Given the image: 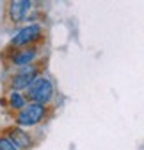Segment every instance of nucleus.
I'll use <instances>...</instances> for the list:
<instances>
[{"mask_svg":"<svg viewBox=\"0 0 144 150\" xmlns=\"http://www.w3.org/2000/svg\"><path fill=\"white\" fill-rule=\"evenodd\" d=\"M45 59V45H30V47H6L2 52L4 66L9 70L23 68Z\"/></svg>","mask_w":144,"mask_h":150,"instance_id":"f257e3e1","label":"nucleus"},{"mask_svg":"<svg viewBox=\"0 0 144 150\" xmlns=\"http://www.w3.org/2000/svg\"><path fill=\"white\" fill-rule=\"evenodd\" d=\"M34 11H36V0H6L4 20L16 29L29 22Z\"/></svg>","mask_w":144,"mask_h":150,"instance_id":"423d86ee","label":"nucleus"},{"mask_svg":"<svg viewBox=\"0 0 144 150\" xmlns=\"http://www.w3.org/2000/svg\"><path fill=\"white\" fill-rule=\"evenodd\" d=\"M0 150H16V146L11 143V139L4 134V130L0 129Z\"/></svg>","mask_w":144,"mask_h":150,"instance_id":"1a4fd4ad","label":"nucleus"},{"mask_svg":"<svg viewBox=\"0 0 144 150\" xmlns=\"http://www.w3.org/2000/svg\"><path fill=\"white\" fill-rule=\"evenodd\" d=\"M52 111L53 105H43V104H36L29 102L22 111H18L13 115V123L22 127V129H36L43 123H46L52 118Z\"/></svg>","mask_w":144,"mask_h":150,"instance_id":"7ed1b4c3","label":"nucleus"},{"mask_svg":"<svg viewBox=\"0 0 144 150\" xmlns=\"http://www.w3.org/2000/svg\"><path fill=\"white\" fill-rule=\"evenodd\" d=\"M46 59H41L34 64L23 66V68H16V70H9L6 79H4V86L6 89H16V91H27V88L39 77L41 73L46 71Z\"/></svg>","mask_w":144,"mask_h":150,"instance_id":"f03ea898","label":"nucleus"},{"mask_svg":"<svg viewBox=\"0 0 144 150\" xmlns=\"http://www.w3.org/2000/svg\"><path fill=\"white\" fill-rule=\"evenodd\" d=\"M29 102L43 104V105H53V100L57 97V86L50 73H41L25 91Z\"/></svg>","mask_w":144,"mask_h":150,"instance_id":"39448f33","label":"nucleus"},{"mask_svg":"<svg viewBox=\"0 0 144 150\" xmlns=\"http://www.w3.org/2000/svg\"><path fill=\"white\" fill-rule=\"evenodd\" d=\"M4 134L11 139V143L16 146V150H32L36 146L34 136H30V132L27 129H22L18 125H6L4 129Z\"/></svg>","mask_w":144,"mask_h":150,"instance_id":"0eeeda50","label":"nucleus"},{"mask_svg":"<svg viewBox=\"0 0 144 150\" xmlns=\"http://www.w3.org/2000/svg\"><path fill=\"white\" fill-rule=\"evenodd\" d=\"M4 104H6V107L14 115V112L22 111V109L29 104V98H27V95H25V91L6 89V93H4Z\"/></svg>","mask_w":144,"mask_h":150,"instance_id":"6e6552de","label":"nucleus"},{"mask_svg":"<svg viewBox=\"0 0 144 150\" xmlns=\"http://www.w3.org/2000/svg\"><path fill=\"white\" fill-rule=\"evenodd\" d=\"M46 34H45V25L41 22H29L20 27H16L14 32L9 38L7 47H30V45H45Z\"/></svg>","mask_w":144,"mask_h":150,"instance_id":"20e7f679","label":"nucleus"}]
</instances>
